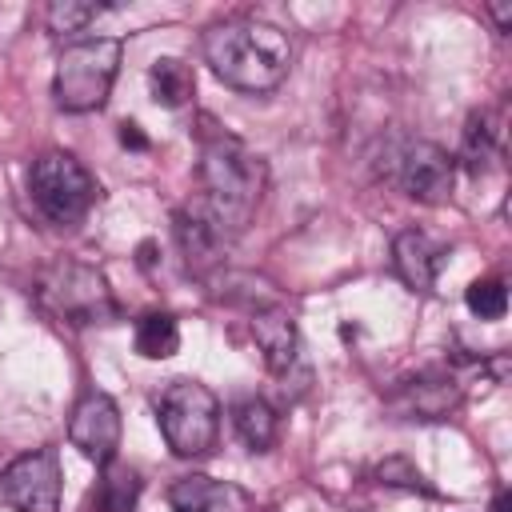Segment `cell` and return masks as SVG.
Masks as SVG:
<instances>
[{"instance_id": "30bf717a", "label": "cell", "mask_w": 512, "mask_h": 512, "mask_svg": "<svg viewBox=\"0 0 512 512\" xmlns=\"http://www.w3.org/2000/svg\"><path fill=\"white\" fill-rule=\"evenodd\" d=\"M172 232H176V244H180V256H184L188 272H196V276H204L208 268H216L220 256H224V248L232 244L228 232L208 216V208L200 200H188V204L176 208Z\"/></svg>"}, {"instance_id": "d4e9b609", "label": "cell", "mask_w": 512, "mask_h": 512, "mask_svg": "<svg viewBox=\"0 0 512 512\" xmlns=\"http://www.w3.org/2000/svg\"><path fill=\"white\" fill-rule=\"evenodd\" d=\"M492 512H512V496H508V492H500V496H496V504H492Z\"/></svg>"}, {"instance_id": "e0dca14e", "label": "cell", "mask_w": 512, "mask_h": 512, "mask_svg": "<svg viewBox=\"0 0 512 512\" xmlns=\"http://www.w3.org/2000/svg\"><path fill=\"white\" fill-rule=\"evenodd\" d=\"M500 152V116L492 108H476L464 124V144H460V156L472 172L488 168Z\"/></svg>"}, {"instance_id": "52a82bcc", "label": "cell", "mask_w": 512, "mask_h": 512, "mask_svg": "<svg viewBox=\"0 0 512 512\" xmlns=\"http://www.w3.org/2000/svg\"><path fill=\"white\" fill-rule=\"evenodd\" d=\"M0 492L16 512H60V456L56 448H32L0 472Z\"/></svg>"}, {"instance_id": "603a6c76", "label": "cell", "mask_w": 512, "mask_h": 512, "mask_svg": "<svg viewBox=\"0 0 512 512\" xmlns=\"http://www.w3.org/2000/svg\"><path fill=\"white\" fill-rule=\"evenodd\" d=\"M488 12H492V20H496V28H500V32H508V28H512V4H508V0L488 4Z\"/></svg>"}, {"instance_id": "4fadbf2b", "label": "cell", "mask_w": 512, "mask_h": 512, "mask_svg": "<svg viewBox=\"0 0 512 512\" xmlns=\"http://www.w3.org/2000/svg\"><path fill=\"white\" fill-rule=\"evenodd\" d=\"M252 336H256V348L264 352V364L268 372L284 376L296 360V348H300V336H296V320L288 308L272 304V308H256L252 312Z\"/></svg>"}, {"instance_id": "9a60e30c", "label": "cell", "mask_w": 512, "mask_h": 512, "mask_svg": "<svg viewBox=\"0 0 512 512\" xmlns=\"http://www.w3.org/2000/svg\"><path fill=\"white\" fill-rule=\"evenodd\" d=\"M232 428L244 440L248 452H268L280 436V416L264 396H244L232 408Z\"/></svg>"}, {"instance_id": "3957f363", "label": "cell", "mask_w": 512, "mask_h": 512, "mask_svg": "<svg viewBox=\"0 0 512 512\" xmlns=\"http://www.w3.org/2000/svg\"><path fill=\"white\" fill-rule=\"evenodd\" d=\"M120 40L116 36H84L68 44L56 60L52 96L64 112H96L104 108L116 72H120Z\"/></svg>"}, {"instance_id": "44dd1931", "label": "cell", "mask_w": 512, "mask_h": 512, "mask_svg": "<svg viewBox=\"0 0 512 512\" xmlns=\"http://www.w3.org/2000/svg\"><path fill=\"white\" fill-rule=\"evenodd\" d=\"M464 304L480 320H500L508 312V288H504V280H476V284H468Z\"/></svg>"}, {"instance_id": "7a4b0ae2", "label": "cell", "mask_w": 512, "mask_h": 512, "mask_svg": "<svg viewBox=\"0 0 512 512\" xmlns=\"http://www.w3.org/2000/svg\"><path fill=\"white\" fill-rule=\"evenodd\" d=\"M204 60L236 92H272L292 68V36L260 16H228L204 32Z\"/></svg>"}, {"instance_id": "6da1fadb", "label": "cell", "mask_w": 512, "mask_h": 512, "mask_svg": "<svg viewBox=\"0 0 512 512\" xmlns=\"http://www.w3.org/2000/svg\"><path fill=\"white\" fill-rule=\"evenodd\" d=\"M204 124H208V128H200V184H204V192L196 200L228 232V240H236L264 200L268 164L240 136L216 128L212 120H204Z\"/></svg>"}, {"instance_id": "7c38bea8", "label": "cell", "mask_w": 512, "mask_h": 512, "mask_svg": "<svg viewBox=\"0 0 512 512\" xmlns=\"http://www.w3.org/2000/svg\"><path fill=\"white\" fill-rule=\"evenodd\" d=\"M168 504H172V512H252V500L244 488L204 476V472L180 476L168 488Z\"/></svg>"}, {"instance_id": "9c48e42d", "label": "cell", "mask_w": 512, "mask_h": 512, "mask_svg": "<svg viewBox=\"0 0 512 512\" xmlns=\"http://www.w3.org/2000/svg\"><path fill=\"white\" fill-rule=\"evenodd\" d=\"M120 404L108 396V392H84V400L72 408V420H68V440L72 448L92 460L96 468L112 464L116 452H120Z\"/></svg>"}, {"instance_id": "d6986e66", "label": "cell", "mask_w": 512, "mask_h": 512, "mask_svg": "<svg viewBox=\"0 0 512 512\" xmlns=\"http://www.w3.org/2000/svg\"><path fill=\"white\" fill-rule=\"evenodd\" d=\"M180 348V324L168 312H148L136 324V352L148 360H168Z\"/></svg>"}, {"instance_id": "8fae6325", "label": "cell", "mask_w": 512, "mask_h": 512, "mask_svg": "<svg viewBox=\"0 0 512 512\" xmlns=\"http://www.w3.org/2000/svg\"><path fill=\"white\" fill-rule=\"evenodd\" d=\"M448 260V248L436 244L428 232H416V228H404L396 240H392V264H396V276L412 288V292H432L436 288V276Z\"/></svg>"}, {"instance_id": "ba28073f", "label": "cell", "mask_w": 512, "mask_h": 512, "mask_svg": "<svg viewBox=\"0 0 512 512\" xmlns=\"http://www.w3.org/2000/svg\"><path fill=\"white\" fill-rule=\"evenodd\" d=\"M396 184L420 204H448L456 188V156L432 140H408L396 156Z\"/></svg>"}, {"instance_id": "277c9868", "label": "cell", "mask_w": 512, "mask_h": 512, "mask_svg": "<svg viewBox=\"0 0 512 512\" xmlns=\"http://www.w3.org/2000/svg\"><path fill=\"white\" fill-rule=\"evenodd\" d=\"M96 176L72 156V152H44L40 160H32L28 168V196L36 204V212L56 224V228H72L88 216V208L96 204Z\"/></svg>"}, {"instance_id": "5bb4252c", "label": "cell", "mask_w": 512, "mask_h": 512, "mask_svg": "<svg viewBox=\"0 0 512 512\" xmlns=\"http://www.w3.org/2000/svg\"><path fill=\"white\" fill-rule=\"evenodd\" d=\"M456 404H460V384L452 376H436V372H424V376L400 384V392H396V408L416 420H440Z\"/></svg>"}, {"instance_id": "cb8c5ba5", "label": "cell", "mask_w": 512, "mask_h": 512, "mask_svg": "<svg viewBox=\"0 0 512 512\" xmlns=\"http://www.w3.org/2000/svg\"><path fill=\"white\" fill-rule=\"evenodd\" d=\"M120 144H128V148H148V140L140 136L136 124H120Z\"/></svg>"}, {"instance_id": "ffe728a7", "label": "cell", "mask_w": 512, "mask_h": 512, "mask_svg": "<svg viewBox=\"0 0 512 512\" xmlns=\"http://www.w3.org/2000/svg\"><path fill=\"white\" fill-rule=\"evenodd\" d=\"M100 12H104L100 4H84V0H52V4L44 8V24H48V32H56V36H64V32H84Z\"/></svg>"}, {"instance_id": "2e32d148", "label": "cell", "mask_w": 512, "mask_h": 512, "mask_svg": "<svg viewBox=\"0 0 512 512\" xmlns=\"http://www.w3.org/2000/svg\"><path fill=\"white\" fill-rule=\"evenodd\" d=\"M148 88H152L156 104L184 108L192 100V92H196V76L180 56H156L152 68H148Z\"/></svg>"}, {"instance_id": "ac0fdd59", "label": "cell", "mask_w": 512, "mask_h": 512, "mask_svg": "<svg viewBox=\"0 0 512 512\" xmlns=\"http://www.w3.org/2000/svg\"><path fill=\"white\" fill-rule=\"evenodd\" d=\"M140 496V476L128 464H104L100 488H96V512H132Z\"/></svg>"}, {"instance_id": "8992f818", "label": "cell", "mask_w": 512, "mask_h": 512, "mask_svg": "<svg viewBox=\"0 0 512 512\" xmlns=\"http://www.w3.org/2000/svg\"><path fill=\"white\" fill-rule=\"evenodd\" d=\"M36 296L40 304L60 316L64 324H76V328H88V324H108L116 316V296L108 288V280L88 268V264H76V260H60L52 264L40 284H36Z\"/></svg>"}, {"instance_id": "7402d4cb", "label": "cell", "mask_w": 512, "mask_h": 512, "mask_svg": "<svg viewBox=\"0 0 512 512\" xmlns=\"http://www.w3.org/2000/svg\"><path fill=\"white\" fill-rule=\"evenodd\" d=\"M372 476H376L380 484H388V488H408V492H424V496H432V484L424 480V472L412 468L404 456H388L384 464H376Z\"/></svg>"}, {"instance_id": "5b68a950", "label": "cell", "mask_w": 512, "mask_h": 512, "mask_svg": "<svg viewBox=\"0 0 512 512\" xmlns=\"http://www.w3.org/2000/svg\"><path fill=\"white\" fill-rule=\"evenodd\" d=\"M156 424L176 456H204L220 436V400L200 380H172L156 404Z\"/></svg>"}]
</instances>
